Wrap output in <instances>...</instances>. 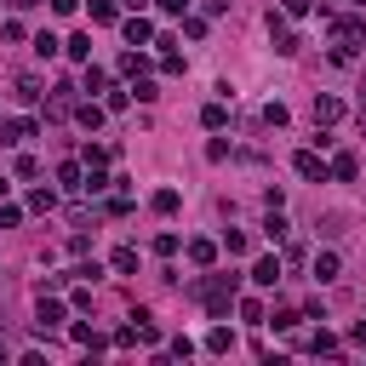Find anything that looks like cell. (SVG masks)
<instances>
[{"mask_svg":"<svg viewBox=\"0 0 366 366\" xmlns=\"http://www.w3.org/2000/svg\"><path fill=\"white\" fill-rule=\"evenodd\" d=\"M235 292H241V281H235V274H206V281H195V298L212 309V320H223V315H229Z\"/></svg>","mask_w":366,"mask_h":366,"instance_id":"6da1fadb","label":"cell"},{"mask_svg":"<svg viewBox=\"0 0 366 366\" xmlns=\"http://www.w3.org/2000/svg\"><path fill=\"white\" fill-rule=\"evenodd\" d=\"M34 327H40V332H52V327H63V303L40 292V303H34Z\"/></svg>","mask_w":366,"mask_h":366,"instance_id":"7a4b0ae2","label":"cell"},{"mask_svg":"<svg viewBox=\"0 0 366 366\" xmlns=\"http://www.w3.org/2000/svg\"><path fill=\"white\" fill-rule=\"evenodd\" d=\"M298 177H309V183H327V177H332V166L320 160L315 149H303V155H298Z\"/></svg>","mask_w":366,"mask_h":366,"instance_id":"3957f363","label":"cell"},{"mask_svg":"<svg viewBox=\"0 0 366 366\" xmlns=\"http://www.w3.org/2000/svg\"><path fill=\"white\" fill-rule=\"evenodd\" d=\"M269 40H274V52H281V58H292V52H298V34H292L281 18H274V12H269Z\"/></svg>","mask_w":366,"mask_h":366,"instance_id":"277c9868","label":"cell"},{"mask_svg":"<svg viewBox=\"0 0 366 366\" xmlns=\"http://www.w3.org/2000/svg\"><path fill=\"white\" fill-rule=\"evenodd\" d=\"M34 137V120H0V144H29Z\"/></svg>","mask_w":366,"mask_h":366,"instance_id":"5b68a950","label":"cell"},{"mask_svg":"<svg viewBox=\"0 0 366 366\" xmlns=\"http://www.w3.org/2000/svg\"><path fill=\"white\" fill-rule=\"evenodd\" d=\"M338 274H343L338 252H320V258H315V281H320V286H327V281H338Z\"/></svg>","mask_w":366,"mask_h":366,"instance_id":"8992f818","label":"cell"},{"mask_svg":"<svg viewBox=\"0 0 366 366\" xmlns=\"http://www.w3.org/2000/svg\"><path fill=\"white\" fill-rule=\"evenodd\" d=\"M332 120H343V103L338 98H315V126H332Z\"/></svg>","mask_w":366,"mask_h":366,"instance_id":"52a82bcc","label":"cell"},{"mask_svg":"<svg viewBox=\"0 0 366 366\" xmlns=\"http://www.w3.org/2000/svg\"><path fill=\"white\" fill-rule=\"evenodd\" d=\"M252 281H258V286H274V281H281V258H258Z\"/></svg>","mask_w":366,"mask_h":366,"instance_id":"ba28073f","label":"cell"},{"mask_svg":"<svg viewBox=\"0 0 366 366\" xmlns=\"http://www.w3.org/2000/svg\"><path fill=\"white\" fill-rule=\"evenodd\" d=\"M189 263L212 269V263H217V241H189Z\"/></svg>","mask_w":366,"mask_h":366,"instance_id":"9c48e42d","label":"cell"},{"mask_svg":"<svg viewBox=\"0 0 366 366\" xmlns=\"http://www.w3.org/2000/svg\"><path fill=\"white\" fill-rule=\"evenodd\" d=\"M206 349H212V355H229V349H235V332H229V327H212V332H206Z\"/></svg>","mask_w":366,"mask_h":366,"instance_id":"30bf717a","label":"cell"},{"mask_svg":"<svg viewBox=\"0 0 366 366\" xmlns=\"http://www.w3.org/2000/svg\"><path fill=\"white\" fill-rule=\"evenodd\" d=\"M298 320H303L298 309H274V315H263V327H274V332H292Z\"/></svg>","mask_w":366,"mask_h":366,"instance_id":"8fae6325","label":"cell"},{"mask_svg":"<svg viewBox=\"0 0 366 366\" xmlns=\"http://www.w3.org/2000/svg\"><path fill=\"white\" fill-rule=\"evenodd\" d=\"M149 206H155L160 217H172V212L183 206V195H177V189H155V201H149Z\"/></svg>","mask_w":366,"mask_h":366,"instance_id":"7c38bea8","label":"cell"},{"mask_svg":"<svg viewBox=\"0 0 366 366\" xmlns=\"http://www.w3.org/2000/svg\"><path fill=\"white\" fill-rule=\"evenodd\" d=\"M58 183H63V189H86V172H80L75 160H63V166H58Z\"/></svg>","mask_w":366,"mask_h":366,"instance_id":"4fadbf2b","label":"cell"},{"mask_svg":"<svg viewBox=\"0 0 366 366\" xmlns=\"http://www.w3.org/2000/svg\"><path fill=\"white\" fill-rule=\"evenodd\" d=\"M149 34H155L149 18H132V23H126V40H132V46H149Z\"/></svg>","mask_w":366,"mask_h":366,"instance_id":"5bb4252c","label":"cell"},{"mask_svg":"<svg viewBox=\"0 0 366 366\" xmlns=\"http://www.w3.org/2000/svg\"><path fill=\"white\" fill-rule=\"evenodd\" d=\"M69 92H75V86H58V92H52V103H46V115H52V120L69 115Z\"/></svg>","mask_w":366,"mask_h":366,"instance_id":"9a60e30c","label":"cell"},{"mask_svg":"<svg viewBox=\"0 0 366 366\" xmlns=\"http://www.w3.org/2000/svg\"><path fill=\"white\" fill-rule=\"evenodd\" d=\"M75 120H80L86 132H98V126H103V109H98V103H80V109H75Z\"/></svg>","mask_w":366,"mask_h":366,"instance_id":"2e32d148","label":"cell"},{"mask_svg":"<svg viewBox=\"0 0 366 366\" xmlns=\"http://www.w3.org/2000/svg\"><path fill=\"white\" fill-rule=\"evenodd\" d=\"M63 52H69V58H80V63H86V58H92V34H75V40H63Z\"/></svg>","mask_w":366,"mask_h":366,"instance_id":"e0dca14e","label":"cell"},{"mask_svg":"<svg viewBox=\"0 0 366 366\" xmlns=\"http://www.w3.org/2000/svg\"><path fill=\"white\" fill-rule=\"evenodd\" d=\"M309 349H315V355H338V338H332V332H327V327H320V332H315V338H309Z\"/></svg>","mask_w":366,"mask_h":366,"instance_id":"ac0fdd59","label":"cell"},{"mask_svg":"<svg viewBox=\"0 0 366 366\" xmlns=\"http://www.w3.org/2000/svg\"><path fill=\"white\" fill-rule=\"evenodd\" d=\"M223 120H229V109H223V103H206V109H201V126H212V132H217Z\"/></svg>","mask_w":366,"mask_h":366,"instance_id":"d6986e66","label":"cell"},{"mask_svg":"<svg viewBox=\"0 0 366 366\" xmlns=\"http://www.w3.org/2000/svg\"><path fill=\"white\" fill-rule=\"evenodd\" d=\"M355 172H360V166H355V155H349V149H343V155H338V160H332V177H343V183H349V177H355Z\"/></svg>","mask_w":366,"mask_h":366,"instance_id":"ffe728a7","label":"cell"},{"mask_svg":"<svg viewBox=\"0 0 366 366\" xmlns=\"http://www.w3.org/2000/svg\"><path fill=\"white\" fill-rule=\"evenodd\" d=\"M18 98H23V103L40 98V80H34V75H18Z\"/></svg>","mask_w":366,"mask_h":366,"instance_id":"44dd1931","label":"cell"},{"mask_svg":"<svg viewBox=\"0 0 366 366\" xmlns=\"http://www.w3.org/2000/svg\"><path fill=\"white\" fill-rule=\"evenodd\" d=\"M144 69H149V58H137V52H126V58H120V75H132V80L144 75Z\"/></svg>","mask_w":366,"mask_h":366,"instance_id":"7402d4cb","label":"cell"},{"mask_svg":"<svg viewBox=\"0 0 366 366\" xmlns=\"http://www.w3.org/2000/svg\"><path fill=\"white\" fill-rule=\"evenodd\" d=\"M92 23H115V0H92Z\"/></svg>","mask_w":366,"mask_h":366,"instance_id":"603a6c76","label":"cell"},{"mask_svg":"<svg viewBox=\"0 0 366 366\" xmlns=\"http://www.w3.org/2000/svg\"><path fill=\"white\" fill-rule=\"evenodd\" d=\"M223 246H229V258H241V252H246V246H252V241H246V235H241V229H229V235H223Z\"/></svg>","mask_w":366,"mask_h":366,"instance_id":"cb8c5ba5","label":"cell"},{"mask_svg":"<svg viewBox=\"0 0 366 366\" xmlns=\"http://www.w3.org/2000/svg\"><path fill=\"white\" fill-rule=\"evenodd\" d=\"M29 206H34V212H52V206H58V195H52V189H34V195H29Z\"/></svg>","mask_w":366,"mask_h":366,"instance_id":"d4e9b609","label":"cell"},{"mask_svg":"<svg viewBox=\"0 0 366 366\" xmlns=\"http://www.w3.org/2000/svg\"><path fill=\"white\" fill-rule=\"evenodd\" d=\"M132 92H137V103H155V98H160L155 80H144V75H137V86H132Z\"/></svg>","mask_w":366,"mask_h":366,"instance_id":"484cf974","label":"cell"},{"mask_svg":"<svg viewBox=\"0 0 366 366\" xmlns=\"http://www.w3.org/2000/svg\"><path fill=\"white\" fill-rule=\"evenodd\" d=\"M115 269H120V274H132V269H137V252H132V246H120V252H115Z\"/></svg>","mask_w":366,"mask_h":366,"instance_id":"4316f807","label":"cell"},{"mask_svg":"<svg viewBox=\"0 0 366 366\" xmlns=\"http://www.w3.org/2000/svg\"><path fill=\"white\" fill-rule=\"evenodd\" d=\"M103 86H109V75H103V69H92V63H86V92H103Z\"/></svg>","mask_w":366,"mask_h":366,"instance_id":"83f0119b","label":"cell"},{"mask_svg":"<svg viewBox=\"0 0 366 366\" xmlns=\"http://www.w3.org/2000/svg\"><path fill=\"white\" fill-rule=\"evenodd\" d=\"M69 338H75V343H86V349H98V332H92V327H69Z\"/></svg>","mask_w":366,"mask_h":366,"instance_id":"f1b7e54d","label":"cell"},{"mask_svg":"<svg viewBox=\"0 0 366 366\" xmlns=\"http://www.w3.org/2000/svg\"><path fill=\"white\" fill-rule=\"evenodd\" d=\"M241 315L252 320V327H263V303H258V298H246V303H241Z\"/></svg>","mask_w":366,"mask_h":366,"instance_id":"f546056e","label":"cell"},{"mask_svg":"<svg viewBox=\"0 0 366 366\" xmlns=\"http://www.w3.org/2000/svg\"><path fill=\"white\" fill-rule=\"evenodd\" d=\"M183 6H189V0H160V12H166V18H177Z\"/></svg>","mask_w":366,"mask_h":366,"instance_id":"4dcf8cb0","label":"cell"},{"mask_svg":"<svg viewBox=\"0 0 366 366\" xmlns=\"http://www.w3.org/2000/svg\"><path fill=\"white\" fill-rule=\"evenodd\" d=\"M75 6H80V0H52V12H58V18H69Z\"/></svg>","mask_w":366,"mask_h":366,"instance_id":"1f68e13d","label":"cell"},{"mask_svg":"<svg viewBox=\"0 0 366 366\" xmlns=\"http://www.w3.org/2000/svg\"><path fill=\"white\" fill-rule=\"evenodd\" d=\"M126 6H132V12H144V0H126Z\"/></svg>","mask_w":366,"mask_h":366,"instance_id":"d6a6232c","label":"cell"},{"mask_svg":"<svg viewBox=\"0 0 366 366\" xmlns=\"http://www.w3.org/2000/svg\"><path fill=\"white\" fill-rule=\"evenodd\" d=\"M6 189H12V183H6V177H0V195H6Z\"/></svg>","mask_w":366,"mask_h":366,"instance_id":"836d02e7","label":"cell"},{"mask_svg":"<svg viewBox=\"0 0 366 366\" xmlns=\"http://www.w3.org/2000/svg\"><path fill=\"white\" fill-rule=\"evenodd\" d=\"M349 6H366V0H349Z\"/></svg>","mask_w":366,"mask_h":366,"instance_id":"e575fe53","label":"cell"}]
</instances>
